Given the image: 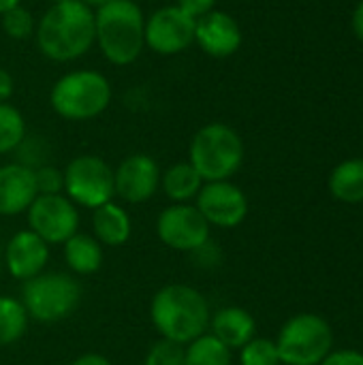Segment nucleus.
<instances>
[{
	"instance_id": "32",
	"label": "nucleus",
	"mask_w": 363,
	"mask_h": 365,
	"mask_svg": "<svg viewBox=\"0 0 363 365\" xmlns=\"http://www.w3.org/2000/svg\"><path fill=\"white\" fill-rule=\"evenodd\" d=\"M195 257V261L201 267H216L220 263V250L216 248V244H212V240L208 244H203L201 248H197L195 252H190Z\"/></svg>"
},
{
	"instance_id": "1",
	"label": "nucleus",
	"mask_w": 363,
	"mask_h": 365,
	"mask_svg": "<svg viewBox=\"0 0 363 365\" xmlns=\"http://www.w3.org/2000/svg\"><path fill=\"white\" fill-rule=\"evenodd\" d=\"M34 41L51 62H73L94 45V11L81 0L51 4L36 21Z\"/></svg>"
},
{
	"instance_id": "37",
	"label": "nucleus",
	"mask_w": 363,
	"mask_h": 365,
	"mask_svg": "<svg viewBox=\"0 0 363 365\" xmlns=\"http://www.w3.org/2000/svg\"><path fill=\"white\" fill-rule=\"evenodd\" d=\"M83 4H88L90 9H98V6H105V4H109V2H113V0H81Z\"/></svg>"
},
{
	"instance_id": "12",
	"label": "nucleus",
	"mask_w": 363,
	"mask_h": 365,
	"mask_svg": "<svg viewBox=\"0 0 363 365\" xmlns=\"http://www.w3.org/2000/svg\"><path fill=\"white\" fill-rule=\"evenodd\" d=\"M195 207L210 227L235 229L248 216V199L231 180L205 182L195 199Z\"/></svg>"
},
{
	"instance_id": "28",
	"label": "nucleus",
	"mask_w": 363,
	"mask_h": 365,
	"mask_svg": "<svg viewBox=\"0 0 363 365\" xmlns=\"http://www.w3.org/2000/svg\"><path fill=\"white\" fill-rule=\"evenodd\" d=\"M143 365H184V346L160 338L148 349Z\"/></svg>"
},
{
	"instance_id": "11",
	"label": "nucleus",
	"mask_w": 363,
	"mask_h": 365,
	"mask_svg": "<svg viewBox=\"0 0 363 365\" xmlns=\"http://www.w3.org/2000/svg\"><path fill=\"white\" fill-rule=\"evenodd\" d=\"M195 21L178 4L156 9L145 19V47L158 56H178L195 43Z\"/></svg>"
},
{
	"instance_id": "18",
	"label": "nucleus",
	"mask_w": 363,
	"mask_h": 365,
	"mask_svg": "<svg viewBox=\"0 0 363 365\" xmlns=\"http://www.w3.org/2000/svg\"><path fill=\"white\" fill-rule=\"evenodd\" d=\"M92 235L101 242L103 248H118L131 240L133 220L124 205L109 201L96 210H92Z\"/></svg>"
},
{
	"instance_id": "7",
	"label": "nucleus",
	"mask_w": 363,
	"mask_h": 365,
	"mask_svg": "<svg viewBox=\"0 0 363 365\" xmlns=\"http://www.w3.org/2000/svg\"><path fill=\"white\" fill-rule=\"evenodd\" d=\"M282 365H321L334 351L332 325L312 312L291 317L274 340Z\"/></svg>"
},
{
	"instance_id": "13",
	"label": "nucleus",
	"mask_w": 363,
	"mask_h": 365,
	"mask_svg": "<svg viewBox=\"0 0 363 365\" xmlns=\"http://www.w3.org/2000/svg\"><path fill=\"white\" fill-rule=\"evenodd\" d=\"M160 173L158 163L150 154L137 152L122 158L113 169L116 197L131 205L150 201L160 188Z\"/></svg>"
},
{
	"instance_id": "9",
	"label": "nucleus",
	"mask_w": 363,
	"mask_h": 365,
	"mask_svg": "<svg viewBox=\"0 0 363 365\" xmlns=\"http://www.w3.org/2000/svg\"><path fill=\"white\" fill-rule=\"evenodd\" d=\"M26 222L49 246H62L81 225L79 207L66 195H36L26 212Z\"/></svg>"
},
{
	"instance_id": "40",
	"label": "nucleus",
	"mask_w": 363,
	"mask_h": 365,
	"mask_svg": "<svg viewBox=\"0 0 363 365\" xmlns=\"http://www.w3.org/2000/svg\"><path fill=\"white\" fill-rule=\"evenodd\" d=\"M148 2H156V0H148Z\"/></svg>"
},
{
	"instance_id": "6",
	"label": "nucleus",
	"mask_w": 363,
	"mask_h": 365,
	"mask_svg": "<svg viewBox=\"0 0 363 365\" xmlns=\"http://www.w3.org/2000/svg\"><path fill=\"white\" fill-rule=\"evenodd\" d=\"M81 284L73 274L43 272L21 284L19 302L30 321L51 325L68 319L81 302Z\"/></svg>"
},
{
	"instance_id": "34",
	"label": "nucleus",
	"mask_w": 363,
	"mask_h": 365,
	"mask_svg": "<svg viewBox=\"0 0 363 365\" xmlns=\"http://www.w3.org/2000/svg\"><path fill=\"white\" fill-rule=\"evenodd\" d=\"M68 365H113L105 355L101 353H83L77 359H73Z\"/></svg>"
},
{
	"instance_id": "14",
	"label": "nucleus",
	"mask_w": 363,
	"mask_h": 365,
	"mask_svg": "<svg viewBox=\"0 0 363 365\" xmlns=\"http://www.w3.org/2000/svg\"><path fill=\"white\" fill-rule=\"evenodd\" d=\"M49 244H45L30 229H21L11 235L2 252V267L13 280L26 282L45 272L49 263Z\"/></svg>"
},
{
	"instance_id": "36",
	"label": "nucleus",
	"mask_w": 363,
	"mask_h": 365,
	"mask_svg": "<svg viewBox=\"0 0 363 365\" xmlns=\"http://www.w3.org/2000/svg\"><path fill=\"white\" fill-rule=\"evenodd\" d=\"M17 4H21V0H0V15L4 11H9V9H13V6H17Z\"/></svg>"
},
{
	"instance_id": "33",
	"label": "nucleus",
	"mask_w": 363,
	"mask_h": 365,
	"mask_svg": "<svg viewBox=\"0 0 363 365\" xmlns=\"http://www.w3.org/2000/svg\"><path fill=\"white\" fill-rule=\"evenodd\" d=\"M15 92V81L6 68L0 66V103H9V98Z\"/></svg>"
},
{
	"instance_id": "17",
	"label": "nucleus",
	"mask_w": 363,
	"mask_h": 365,
	"mask_svg": "<svg viewBox=\"0 0 363 365\" xmlns=\"http://www.w3.org/2000/svg\"><path fill=\"white\" fill-rule=\"evenodd\" d=\"M216 340H220L229 351H240L246 342L257 336L255 317L240 306H227L212 314L210 329Z\"/></svg>"
},
{
	"instance_id": "3",
	"label": "nucleus",
	"mask_w": 363,
	"mask_h": 365,
	"mask_svg": "<svg viewBox=\"0 0 363 365\" xmlns=\"http://www.w3.org/2000/svg\"><path fill=\"white\" fill-rule=\"evenodd\" d=\"M94 43L113 66L133 64L145 47V17L135 0H113L94 11Z\"/></svg>"
},
{
	"instance_id": "15",
	"label": "nucleus",
	"mask_w": 363,
	"mask_h": 365,
	"mask_svg": "<svg viewBox=\"0 0 363 365\" xmlns=\"http://www.w3.org/2000/svg\"><path fill=\"white\" fill-rule=\"evenodd\" d=\"M195 43L212 58H229L242 47V28L225 11H210L195 21Z\"/></svg>"
},
{
	"instance_id": "41",
	"label": "nucleus",
	"mask_w": 363,
	"mask_h": 365,
	"mask_svg": "<svg viewBox=\"0 0 363 365\" xmlns=\"http://www.w3.org/2000/svg\"><path fill=\"white\" fill-rule=\"evenodd\" d=\"M280 365H282V364H280Z\"/></svg>"
},
{
	"instance_id": "19",
	"label": "nucleus",
	"mask_w": 363,
	"mask_h": 365,
	"mask_svg": "<svg viewBox=\"0 0 363 365\" xmlns=\"http://www.w3.org/2000/svg\"><path fill=\"white\" fill-rule=\"evenodd\" d=\"M62 257L73 276H92L105 263V248L94 235L77 231L62 244Z\"/></svg>"
},
{
	"instance_id": "31",
	"label": "nucleus",
	"mask_w": 363,
	"mask_h": 365,
	"mask_svg": "<svg viewBox=\"0 0 363 365\" xmlns=\"http://www.w3.org/2000/svg\"><path fill=\"white\" fill-rule=\"evenodd\" d=\"M186 15H190L193 19H199L203 15H208L210 11H214L216 0H178L175 2Z\"/></svg>"
},
{
	"instance_id": "21",
	"label": "nucleus",
	"mask_w": 363,
	"mask_h": 365,
	"mask_svg": "<svg viewBox=\"0 0 363 365\" xmlns=\"http://www.w3.org/2000/svg\"><path fill=\"white\" fill-rule=\"evenodd\" d=\"M329 192L342 203L363 201V158H349L340 163L329 175Z\"/></svg>"
},
{
	"instance_id": "30",
	"label": "nucleus",
	"mask_w": 363,
	"mask_h": 365,
	"mask_svg": "<svg viewBox=\"0 0 363 365\" xmlns=\"http://www.w3.org/2000/svg\"><path fill=\"white\" fill-rule=\"evenodd\" d=\"M321 365H363V353L353 349H338L332 351Z\"/></svg>"
},
{
	"instance_id": "5",
	"label": "nucleus",
	"mask_w": 363,
	"mask_h": 365,
	"mask_svg": "<svg viewBox=\"0 0 363 365\" xmlns=\"http://www.w3.org/2000/svg\"><path fill=\"white\" fill-rule=\"evenodd\" d=\"M188 163L197 169L203 182L231 180L242 169L244 141L229 124H205L190 139Z\"/></svg>"
},
{
	"instance_id": "39",
	"label": "nucleus",
	"mask_w": 363,
	"mask_h": 365,
	"mask_svg": "<svg viewBox=\"0 0 363 365\" xmlns=\"http://www.w3.org/2000/svg\"><path fill=\"white\" fill-rule=\"evenodd\" d=\"M0 274H2V257H0Z\"/></svg>"
},
{
	"instance_id": "8",
	"label": "nucleus",
	"mask_w": 363,
	"mask_h": 365,
	"mask_svg": "<svg viewBox=\"0 0 363 365\" xmlns=\"http://www.w3.org/2000/svg\"><path fill=\"white\" fill-rule=\"evenodd\" d=\"M64 190L77 207L96 210L116 197L113 167L96 154H79L64 169Z\"/></svg>"
},
{
	"instance_id": "38",
	"label": "nucleus",
	"mask_w": 363,
	"mask_h": 365,
	"mask_svg": "<svg viewBox=\"0 0 363 365\" xmlns=\"http://www.w3.org/2000/svg\"><path fill=\"white\" fill-rule=\"evenodd\" d=\"M47 2H51V4H58V2H66V0H47Z\"/></svg>"
},
{
	"instance_id": "23",
	"label": "nucleus",
	"mask_w": 363,
	"mask_h": 365,
	"mask_svg": "<svg viewBox=\"0 0 363 365\" xmlns=\"http://www.w3.org/2000/svg\"><path fill=\"white\" fill-rule=\"evenodd\" d=\"M184 365H233V351L208 331L184 346Z\"/></svg>"
},
{
	"instance_id": "24",
	"label": "nucleus",
	"mask_w": 363,
	"mask_h": 365,
	"mask_svg": "<svg viewBox=\"0 0 363 365\" xmlns=\"http://www.w3.org/2000/svg\"><path fill=\"white\" fill-rule=\"evenodd\" d=\"M26 133L28 128L21 111L9 103H0V156L13 154Z\"/></svg>"
},
{
	"instance_id": "25",
	"label": "nucleus",
	"mask_w": 363,
	"mask_h": 365,
	"mask_svg": "<svg viewBox=\"0 0 363 365\" xmlns=\"http://www.w3.org/2000/svg\"><path fill=\"white\" fill-rule=\"evenodd\" d=\"M2 19V30L9 38L13 41H26L30 36H34V30H36V19L32 15L30 9L17 4L9 11H4L0 15Z\"/></svg>"
},
{
	"instance_id": "22",
	"label": "nucleus",
	"mask_w": 363,
	"mask_h": 365,
	"mask_svg": "<svg viewBox=\"0 0 363 365\" xmlns=\"http://www.w3.org/2000/svg\"><path fill=\"white\" fill-rule=\"evenodd\" d=\"M30 325V317L13 295H0V346H11L19 342Z\"/></svg>"
},
{
	"instance_id": "16",
	"label": "nucleus",
	"mask_w": 363,
	"mask_h": 365,
	"mask_svg": "<svg viewBox=\"0 0 363 365\" xmlns=\"http://www.w3.org/2000/svg\"><path fill=\"white\" fill-rule=\"evenodd\" d=\"M34 171L19 165L6 163L0 167V216L13 218L26 214L32 201L36 199Z\"/></svg>"
},
{
	"instance_id": "4",
	"label": "nucleus",
	"mask_w": 363,
	"mask_h": 365,
	"mask_svg": "<svg viewBox=\"0 0 363 365\" xmlns=\"http://www.w3.org/2000/svg\"><path fill=\"white\" fill-rule=\"evenodd\" d=\"M113 90L109 79L92 68L64 73L49 92L51 109L68 122H88L98 118L111 105Z\"/></svg>"
},
{
	"instance_id": "35",
	"label": "nucleus",
	"mask_w": 363,
	"mask_h": 365,
	"mask_svg": "<svg viewBox=\"0 0 363 365\" xmlns=\"http://www.w3.org/2000/svg\"><path fill=\"white\" fill-rule=\"evenodd\" d=\"M353 32L363 43V0L357 4V9L353 13Z\"/></svg>"
},
{
	"instance_id": "26",
	"label": "nucleus",
	"mask_w": 363,
	"mask_h": 365,
	"mask_svg": "<svg viewBox=\"0 0 363 365\" xmlns=\"http://www.w3.org/2000/svg\"><path fill=\"white\" fill-rule=\"evenodd\" d=\"M15 163L28 167V169H39L49 163V143L41 135H28L21 139V143L15 148Z\"/></svg>"
},
{
	"instance_id": "29",
	"label": "nucleus",
	"mask_w": 363,
	"mask_h": 365,
	"mask_svg": "<svg viewBox=\"0 0 363 365\" xmlns=\"http://www.w3.org/2000/svg\"><path fill=\"white\" fill-rule=\"evenodd\" d=\"M34 182L39 195H62L64 190V173L53 165H43L34 169Z\"/></svg>"
},
{
	"instance_id": "20",
	"label": "nucleus",
	"mask_w": 363,
	"mask_h": 365,
	"mask_svg": "<svg viewBox=\"0 0 363 365\" xmlns=\"http://www.w3.org/2000/svg\"><path fill=\"white\" fill-rule=\"evenodd\" d=\"M203 184L205 182L188 160L175 163L160 173V188L171 203H195Z\"/></svg>"
},
{
	"instance_id": "10",
	"label": "nucleus",
	"mask_w": 363,
	"mask_h": 365,
	"mask_svg": "<svg viewBox=\"0 0 363 365\" xmlns=\"http://www.w3.org/2000/svg\"><path fill=\"white\" fill-rule=\"evenodd\" d=\"M210 225L195 203H171L156 218L158 240L175 252H195L210 242Z\"/></svg>"
},
{
	"instance_id": "27",
	"label": "nucleus",
	"mask_w": 363,
	"mask_h": 365,
	"mask_svg": "<svg viewBox=\"0 0 363 365\" xmlns=\"http://www.w3.org/2000/svg\"><path fill=\"white\" fill-rule=\"evenodd\" d=\"M240 365H280L276 342L255 336L240 349Z\"/></svg>"
},
{
	"instance_id": "2",
	"label": "nucleus",
	"mask_w": 363,
	"mask_h": 365,
	"mask_svg": "<svg viewBox=\"0 0 363 365\" xmlns=\"http://www.w3.org/2000/svg\"><path fill=\"white\" fill-rule=\"evenodd\" d=\"M210 319L208 297L190 284H165L150 302V321L158 336L182 346L208 334Z\"/></svg>"
}]
</instances>
